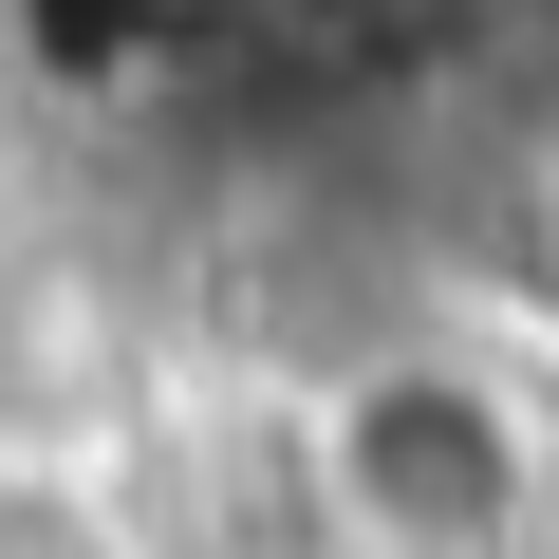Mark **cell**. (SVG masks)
<instances>
[{
	"instance_id": "cell-1",
	"label": "cell",
	"mask_w": 559,
	"mask_h": 559,
	"mask_svg": "<svg viewBox=\"0 0 559 559\" xmlns=\"http://www.w3.org/2000/svg\"><path fill=\"white\" fill-rule=\"evenodd\" d=\"M299 485L355 559H522L559 522V411L466 336H373L299 392Z\"/></svg>"
}]
</instances>
